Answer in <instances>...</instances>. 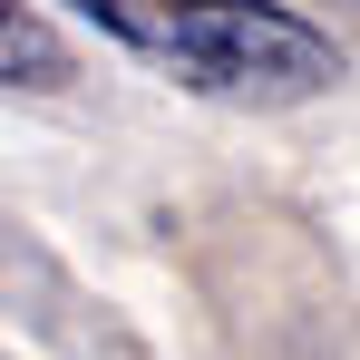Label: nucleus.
Listing matches in <instances>:
<instances>
[{
  "label": "nucleus",
  "instance_id": "nucleus-2",
  "mask_svg": "<svg viewBox=\"0 0 360 360\" xmlns=\"http://www.w3.org/2000/svg\"><path fill=\"white\" fill-rule=\"evenodd\" d=\"M78 59H68L59 20L30 10V0H0V88H68Z\"/></svg>",
  "mask_w": 360,
  "mask_h": 360
},
{
  "label": "nucleus",
  "instance_id": "nucleus-1",
  "mask_svg": "<svg viewBox=\"0 0 360 360\" xmlns=\"http://www.w3.org/2000/svg\"><path fill=\"white\" fill-rule=\"evenodd\" d=\"M68 10L224 108H302V98H331L351 68L341 39L302 20L292 0H68Z\"/></svg>",
  "mask_w": 360,
  "mask_h": 360
}]
</instances>
